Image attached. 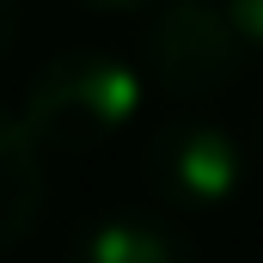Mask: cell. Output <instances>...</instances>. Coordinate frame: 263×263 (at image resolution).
<instances>
[{"label":"cell","instance_id":"7a4b0ae2","mask_svg":"<svg viewBox=\"0 0 263 263\" xmlns=\"http://www.w3.org/2000/svg\"><path fill=\"white\" fill-rule=\"evenodd\" d=\"M251 62L245 37L227 18V0H159L141 37V80L178 104L227 92Z\"/></svg>","mask_w":263,"mask_h":263},{"label":"cell","instance_id":"ba28073f","mask_svg":"<svg viewBox=\"0 0 263 263\" xmlns=\"http://www.w3.org/2000/svg\"><path fill=\"white\" fill-rule=\"evenodd\" d=\"M80 6H98V12H123V6H147V0H80Z\"/></svg>","mask_w":263,"mask_h":263},{"label":"cell","instance_id":"6da1fadb","mask_svg":"<svg viewBox=\"0 0 263 263\" xmlns=\"http://www.w3.org/2000/svg\"><path fill=\"white\" fill-rule=\"evenodd\" d=\"M141 98L147 80L135 62H123L117 49L80 43V49H55L31 73L18 123L43 153H98L141 117Z\"/></svg>","mask_w":263,"mask_h":263},{"label":"cell","instance_id":"3957f363","mask_svg":"<svg viewBox=\"0 0 263 263\" xmlns=\"http://www.w3.org/2000/svg\"><path fill=\"white\" fill-rule=\"evenodd\" d=\"M141 184L178 214L227 208L245 190V147L208 117H172L141 141Z\"/></svg>","mask_w":263,"mask_h":263},{"label":"cell","instance_id":"8992f818","mask_svg":"<svg viewBox=\"0 0 263 263\" xmlns=\"http://www.w3.org/2000/svg\"><path fill=\"white\" fill-rule=\"evenodd\" d=\"M227 18H233V31L245 37V49L257 55L263 49V0H227Z\"/></svg>","mask_w":263,"mask_h":263},{"label":"cell","instance_id":"9c48e42d","mask_svg":"<svg viewBox=\"0 0 263 263\" xmlns=\"http://www.w3.org/2000/svg\"><path fill=\"white\" fill-rule=\"evenodd\" d=\"M257 129H263V117H257Z\"/></svg>","mask_w":263,"mask_h":263},{"label":"cell","instance_id":"52a82bcc","mask_svg":"<svg viewBox=\"0 0 263 263\" xmlns=\"http://www.w3.org/2000/svg\"><path fill=\"white\" fill-rule=\"evenodd\" d=\"M18 18H25V12H18V0H0V62H6V55H12V43H18Z\"/></svg>","mask_w":263,"mask_h":263},{"label":"cell","instance_id":"5b68a950","mask_svg":"<svg viewBox=\"0 0 263 263\" xmlns=\"http://www.w3.org/2000/svg\"><path fill=\"white\" fill-rule=\"evenodd\" d=\"M43 147L12 110H0V257L18 239H31V227L43 220Z\"/></svg>","mask_w":263,"mask_h":263},{"label":"cell","instance_id":"277c9868","mask_svg":"<svg viewBox=\"0 0 263 263\" xmlns=\"http://www.w3.org/2000/svg\"><path fill=\"white\" fill-rule=\"evenodd\" d=\"M67 263H202V251L153 214H104L86 220L67 245Z\"/></svg>","mask_w":263,"mask_h":263}]
</instances>
